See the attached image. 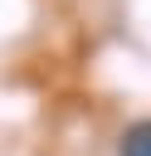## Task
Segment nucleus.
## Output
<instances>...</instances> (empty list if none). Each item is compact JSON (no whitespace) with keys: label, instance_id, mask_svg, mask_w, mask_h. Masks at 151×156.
I'll list each match as a JSON object with an SVG mask.
<instances>
[{"label":"nucleus","instance_id":"1","mask_svg":"<svg viewBox=\"0 0 151 156\" xmlns=\"http://www.w3.org/2000/svg\"><path fill=\"white\" fill-rule=\"evenodd\" d=\"M122 156H151V122H132L122 132Z\"/></svg>","mask_w":151,"mask_h":156}]
</instances>
